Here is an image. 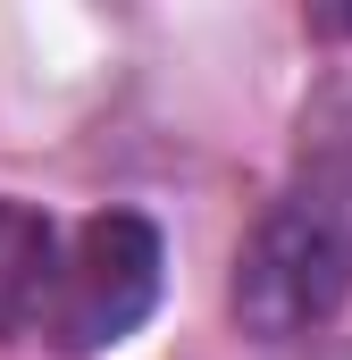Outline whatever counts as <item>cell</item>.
<instances>
[{
    "label": "cell",
    "instance_id": "obj_1",
    "mask_svg": "<svg viewBox=\"0 0 352 360\" xmlns=\"http://www.w3.org/2000/svg\"><path fill=\"white\" fill-rule=\"evenodd\" d=\"M344 302H352V76H327L302 101L294 168L277 184V201L252 218L235 252L227 310L252 344H302Z\"/></svg>",
    "mask_w": 352,
    "mask_h": 360
},
{
    "label": "cell",
    "instance_id": "obj_2",
    "mask_svg": "<svg viewBox=\"0 0 352 360\" xmlns=\"http://www.w3.org/2000/svg\"><path fill=\"white\" fill-rule=\"evenodd\" d=\"M160 293H168V235L143 210H92L68 226L42 344L51 352H109L160 310Z\"/></svg>",
    "mask_w": 352,
    "mask_h": 360
},
{
    "label": "cell",
    "instance_id": "obj_3",
    "mask_svg": "<svg viewBox=\"0 0 352 360\" xmlns=\"http://www.w3.org/2000/svg\"><path fill=\"white\" fill-rule=\"evenodd\" d=\"M59 252H68V226L51 210H34V201L0 193V344H42Z\"/></svg>",
    "mask_w": 352,
    "mask_h": 360
},
{
    "label": "cell",
    "instance_id": "obj_4",
    "mask_svg": "<svg viewBox=\"0 0 352 360\" xmlns=\"http://www.w3.org/2000/svg\"><path fill=\"white\" fill-rule=\"evenodd\" d=\"M310 34H319V42H344V34H352V8H310Z\"/></svg>",
    "mask_w": 352,
    "mask_h": 360
}]
</instances>
